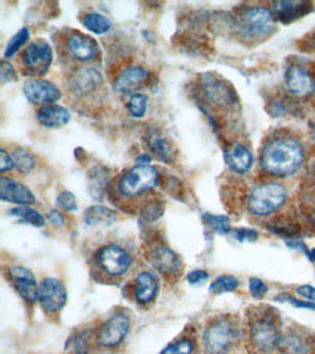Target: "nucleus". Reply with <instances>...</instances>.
<instances>
[{
  "mask_svg": "<svg viewBox=\"0 0 315 354\" xmlns=\"http://www.w3.org/2000/svg\"><path fill=\"white\" fill-rule=\"evenodd\" d=\"M305 153L292 137H276L266 142L260 154V167L272 176L287 177L303 167Z\"/></svg>",
  "mask_w": 315,
  "mask_h": 354,
  "instance_id": "nucleus-1",
  "label": "nucleus"
},
{
  "mask_svg": "<svg viewBox=\"0 0 315 354\" xmlns=\"http://www.w3.org/2000/svg\"><path fill=\"white\" fill-rule=\"evenodd\" d=\"M247 333L251 351L256 354H272L282 340L280 319L270 306H253L249 313Z\"/></svg>",
  "mask_w": 315,
  "mask_h": 354,
  "instance_id": "nucleus-2",
  "label": "nucleus"
},
{
  "mask_svg": "<svg viewBox=\"0 0 315 354\" xmlns=\"http://www.w3.org/2000/svg\"><path fill=\"white\" fill-rule=\"evenodd\" d=\"M132 256L128 250L116 243L98 248L90 260V272L100 283H116L131 269Z\"/></svg>",
  "mask_w": 315,
  "mask_h": 354,
  "instance_id": "nucleus-3",
  "label": "nucleus"
},
{
  "mask_svg": "<svg viewBox=\"0 0 315 354\" xmlns=\"http://www.w3.org/2000/svg\"><path fill=\"white\" fill-rule=\"evenodd\" d=\"M240 340V327L235 319L221 315L208 322L202 344L209 354H228Z\"/></svg>",
  "mask_w": 315,
  "mask_h": 354,
  "instance_id": "nucleus-4",
  "label": "nucleus"
},
{
  "mask_svg": "<svg viewBox=\"0 0 315 354\" xmlns=\"http://www.w3.org/2000/svg\"><path fill=\"white\" fill-rule=\"evenodd\" d=\"M159 183V171L152 165H140L125 170L116 179L118 194L125 199H135L153 190Z\"/></svg>",
  "mask_w": 315,
  "mask_h": 354,
  "instance_id": "nucleus-5",
  "label": "nucleus"
},
{
  "mask_svg": "<svg viewBox=\"0 0 315 354\" xmlns=\"http://www.w3.org/2000/svg\"><path fill=\"white\" fill-rule=\"evenodd\" d=\"M276 29V18L272 10L263 6L246 9L238 18V31L246 41L260 42L269 38Z\"/></svg>",
  "mask_w": 315,
  "mask_h": 354,
  "instance_id": "nucleus-6",
  "label": "nucleus"
},
{
  "mask_svg": "<svg viewBox=\"0 0 315 354\" xmlns=\"http://www.w3.org/2000/svg\"><path fill=\"white\" fill-rule=\"evenodd\" d=\"M287 187L278 182L262 183L253 187L247 198V208L256 216H269L278 212L287 202Z\"/></svg>",
  "mask_w": 315,
  "mask_h": 354,
  "instance_id": "nucleus-7",
  "label": "nucleus"
},
{
  "mask_svg": "<svg viewBox=\"0 0 315 354\" xmlns=\"http://www.w3.org/2000/svg\"><path fill=\"white\" fill-rule=\"evenodd\" d=\"M53 63V48L45 39H35L21 54V73L38 77L48 71Z\"/></svg>",
  "mask_w": 315,
  "mask_h": 354,
  "instance_id": "nucleus-8",
  "label": "nucleus"
},
{
  "mask_svg": "<svg viewBox=\"0 0 315 354\" xmlns=\"http://www.w3.org/2000/svg\"><path fill=\"white\" fill-rule=\"evenodd\" d=\"M147 259L153 268L169 282H176L183 270V264L180 257L173 250L163 241H153L148 244Z\"/></svg>",
  "mask_w": 315,
  "mask_h": 354,
  "instance_id": "nucleus-9",
  "label": "nucleus"
},
{
  "mask_svg": "<svg viewBox=\"0 0 315 354\" xmlns=\"http://www.w3.org/2000/svg\"><path fill=\"white\" fill-rule=\"evenodd\" d=\"M103 88V77L100 71L93 66H82L69 80V92L71 96L80 100L87 102L89 99L96 97Z\"/></svg>",
  "mask_w": 315,
  "mask_h": 354,
  "instance_id": "nucleus-10",
  "label": "nucleus"
},
{
  "mask_svg": "<svg viewBox=\"0 0 315 354\" xmlns=\"http://www.w3.org/2000/svg\"><path fill=\"white\" fill-rule=\"evenodd\" d=\"M64 53L74 63H95L100 57V48L96 39L79 31H69L64 38Z\"/></svg>",
  "mask_w": 315,
  "mask_h": 354,
  "instance_id": "nucleus-11",
  "label": "nucleus"
},
{
  "mask_svg": "<svg viewBox=\"0 0 315 354\" xmlns=\"http://www.w3.org/2000/svg\"><path fill=\"white\" fill-rule=\"evenodd\" d=\"M129 331V317L125 313H116L105 321L96 331V343L105 348H114L121 344Z\"/></svg>",
  "mask_w": 315,
  "mask_h": 354,
  "instance_id": "nucleus-12",
  "label": "nucleus"
},
{
  "mask_svg": "<svg viewBox=\"0 0 315 354\" xmlns=\"http://www.w3.org/2000/svg\"><path fill=\"white\" fill-rule=\"evenodd\" d=\"M199 86L202 88V93L206 102L211 103L214 106H231L235 102V95L231 86L224 79H221L218 75H213V73L201 75Z\"/></svg>",
  "mask_w": 315,
  "mask_h": 354,
  "instance_id": "nucleus-13",
  "label": "nucleus"
},
{
  "mask_svg": "<svg viewBox=\"0 0 315 354\" xmlns=\"http://www.w3.org/2000/svg\"><path fill=\"white\" fill-rule=\"evenodd\" d=\"M39 302L44 313L57 317L67 304V289L58 279L47 277L39 285Z\"/></svg>",
  "mask_w": 315,
  "mask_h": 354,
  "instance_id": "nucleus-14",
  "label": "nucleus"
},
{
  "mask_svg": "<svg viewBox=\"0 0 315 354\" xmlns=\"http://www.w3.org/2000/svg\"><path fill=\"white\" fill-rule=\"evenodd\" d=\"M150 79V71L143 66H128L114 80V91L118 95H135Z\"/></svg>",
  "mask_w": 315,
  "mask_h": 354,
  "instance_id": "nucleus-15",
  "label": "nucleus"
},
{
  "mask_svg": "<svg viewBox=\"0 0 315 354\" xmlns=\"http://www.w3.org/2000/svg\"><path fill=\"white\" fill-rule=\"evenodd\" d=\"M24 93L26 99L34 103V105H54L57 100L62 97L60 88L44 79H29L24 84Z\"/></svg>",
  "mask_w": 315,
  "mask_h": 354,
  "instance_id": "nucleus-16",
  "label": "nucleus"
},
{
  "mask_svg": "<svg viewBox=\"0 0 315 354\" xmlns=\"http://www.w3.org/2000/svg\"><path fill=\"white\" fill-rule=\"evenodd\" d=\"M9 280L28 305H34L37 301H39V286L37 283V279L28 269L18 268V266L10 268Z\"/></svg>",
  "mask_w": 315,
  "mask_h": 354,
  "instance_id": "nucleus-17",
  "label": "nucleus"
},
{
  "mask_svg": "<svg viewBox=\"0 0 315 354\" xmlns=\"http://www.w3.org/2000/svg\"><path fill=\"white\" fill-rule=\"evenodd\" d=\"M160 290L159 277L153 272H141L138 276L134 279L132 285V297L134 302L140 306H150L152 305Z\"/></svg>",
  "mask_w": 315,
  "mask_h": 354,
  "instance_id": "nucleus-18",
  "label": "nucleus"
},
{
  "mask_svg": "<svg viewBox=\"0 0 315 354\" xmlns=\"http://www.w3.org/2000/svg\"><path fill=\"white\" fill-rule=\"evenodd\" d=\"M285 84L291 95L304 99L314 93L315 82L309 73L301 66H291L285 75Z\"/></svg>",
  "mask_w": 315,
  "mask_h": 354,
  "instance_id": "nucleus-19",
  "label": "nucleus"
},
{
  "mask_svg": "<svg viewBox=\"0 0 315 354\" xmlns=\"http://www.w3.org/2000/svg\"><path fill=\"white\" fill-rule=\"evenodd\" d=\"M278 350L280 354H315V342L311 334L292 330L282 335Z\"/></svg>",
  "mask_w": 315,
  "mask_h": 354,
  "instance_id": "nucleus-20",
  "label": "nucleus"
},
{
  "mask_svg": "<svg viewBox=\"0 0 315 354\" xmlns=\"http://www.w3.org/2000/svg\"><path fill=\"white\" fill-rule=\"evenodd\" d=\"M0 196H2L3 202L17 203L22 206L33 205L37 202L31 189L5 176L0 179Z\"/></svg>",
  "mask_w": 315,
  "mask_h": 354,
  "instance_id": "nucleus-21",
  "label": "nucleus"
},
{
  "mask_svg": "<svg viewBox=\"0 0 315 354\" xmlns=\"http://www.w3.org/2000/svg\"><path fill=\"white\" fill-rule=\"evenodd\" d=\"M225 161L233 171L244 174L253 166V154L246 145L233 144L225 150Z\"/></svg>",
  "mask_w": 315,
  "mask_h": 354,
  "instance_id": "nucleus-22",
  "label": "nucleus"
},
{
  "mask_svg": "<svg viewBox=\"0 0 315 354\" xmlns=\"http://www.w3.org/2000/svg\"><path fill=\"white\" fill-rule=\"evenodd\" d=\"M312 9L309 2H292V0H279L273 3V15L279 21L288 24L304 17Z\"/></svg>",
  "mask_w": 315,
  "mask_h": 354,
  "instance_id": "nucleus-23",
  "label": "nucleus"
},
{
  "mask_svg": "<svg viewBox=\"0 0 315 354\" xmlns=\"http://www.w3.org/2000/svg\"><path fill=\"white\" fill-rule=\"evenodd\" d=\"M37 120L42 127L58 128L70 121V113L60 105H45L37 111Z\"/></svg>",
  "mask_w": 315,
  "mask_h": 354,
  "instance_id": "nucleus-24",
  "label": "nucleus"
},
{
  "mask_svg": "<svg viewBox=\"0 0 315 354\" xmlns=\"http://www.w3.org/2000/svg\"><path fill=\"white\" fill-rule=\"evenodd\" d=\"M147 144H148V149L152 150L154 156H157V158H160L163 163H168V165L173 163L176 158L174 147L168 138H164L160 132L154 131L152 134H148Z\"/></svg>",
  "mask_w": 315,
  "mask_h": 354,
  "instance_id": "nucleus-25",
  "label": "nucleus"
},
{
  "mask_svg": "<svg viewBox=\"0 0 315 354\" xmlns=\"http://www.w3.org/2000/svg\"><path fill=\"white\" fill-rule=\"evenodd\" d=\"M118 219V215L115 211L107 208V206L95 205L90 206L84 212V221L90 227L95 225H111Z\"/></svg>",
  "mask_w": 315,
  "mask_h": 354,
  "instance_id": "nucleus-26",
  "label": "nucleus"
},
{
  "mask_svg": "<svg viewBox=\"0 0 315 354\" xmlns=\"http://www.w3.org/2000/svg\"><path fill=\"white\" fill-rule=\"evenodd\" d=\"M109 171L103 167H98L95 170L90 171L89 176V189H90V194L95 199H100L102 195L105 194V190H107L108 185H109Z\"/></svg>",
  "mask_w": 315,
  "mask_h": 354,
  "instance_id": "nucleus-27",
  "label": "nucleus"
},
{
  "mask_svg": "<svg viewBox=\"0 0 315 354\" xmlns=\"http://www.w3.org/2000/svg\"><path fill=\"white\" fill-rule=\"evenodd\" d=\"M83 25L86 29H89L90 32L102 35V34H107L112 24L111 21L105 17L102 13H96V12H90L87 15H84V18L82 19Z\"/></svg>",
  "mask_w": 315,
  "mask_h": 354,
  "instance_id": "nucleus-28",
  "label": "nucleus"
},
{
  "mask_svg": "<svg viewBox=\"0 0 315 354\" xmlns=\"http://www.w3.org/2000/svg\"><path fill=\"white\" fill-rule=\"evenodd\" d=\"M9 214L15 218L21 219L25 224H31L37 228L44 227L45 224V218L35 209H33L31 206H18V208H13L9 211Z\"/></svg>",
  "mask_w": 315,
  "mask_h": 354,
  "instance_id": "nucleus-29",
  "label": "nucleus"
},
{
  "mask_svg": "<svg viewBox=\"0 0 315 354\" xmlns=\"http://www.w3.org/2000/svg\"><path fill=\"white\" fill-rule=\"evenodd\" d=\"M164 212V202L161 199L152 198L141 205V218L145 223H154Z\"/></svg>",
  "mask_w": 315,
  "mask_h": 354,
  "instance_id": "nucleus-30",
  "label": "nucleus"
},
{
  "mask_svg": "<svg viewBox=\"0 0 315 354\" xmlns=\"http://www.w3.org/2000/svg\"><path fill=\"white\" fill-rule=\"evenodd\" d=\"M238 288V280L237 277L231 276V274H222L219 277H217L213 285L209 286V292L213 295H221V293H228V292H234Z\"/></svg>",
  "mask_w": 315,
  "mask_h": 354,
  "instance_id": "nucleus-31",
  "label": "nucleus"
},
{
  "mask_svg": "<svg viewBox=\"0 0 315 354\" xmlns=\"http://www.w3.org/2000/svg\"><path fill=\"white\" fill-rule=\"evenodd\" d=\"M148 99L143 93H135L129 96L127 102V109L132 118H143L147 112Z\"/></svg>",
  "mask_w": 315,
  "mask_h": 354,
  "instance_id": "nucleus-32",
  "label": "nucleus"
},
{
  "mask_svg": "<svg viewBox=\"0 0 315 354\" xmlns=\"http://www.w3.org/2000/svg\"><path fill=\"white\" fill-rule=\"evenodd\" d=\"M269 228L279 235H283V237H295V235H298L299 232L298 225L292 219H288V218L276 219L273 224H270Z\"/></svg>",
  "mask_w": 315,
  "mask_h": 354,
  "instance_id": "nucleus-33",
  "label": "nucleus"
},
{
  "mask_svg": "<svg viewBox=\"0 0 315 354\" xmlns=\"http://www.w3.org/2000/svg\"><path fill=\"white\" fill-rule=\"evenodd\" d=\"M29 39V31L26 28H22L19 29V32L15 34L10 41L8 42L6 46V50H5V57L6 58H10L13 57L17 53H19V50L25 46L26 41Z\"/></svg>",
  "mask_w": 315,
  "mask_h": 354,
  "instance_id": "nucleus-34",
  "label": "nucleus"
},
{
  "mask_svg": "<svg viewBox=\"0 0 315 354\" xmlns=\"http://www.w3.org/2000/svg\"><path fill=\"white\" fill-rule=\"evenodd\" d=\"M204 221L218 234H228L231 231V221H230L228 216L205 214Z\"/></svg>",
  "mask_w": 315,
  "mask_h": 354,
  "instance_id": "nucleus-35",
  "label": "nucleus"
},
{
  "mask_svg": "<svg viewBox=\"0 0 315 354\" xmlns=\"http://www.w3.org/2000/svg\"><path fill=\"white\" fill-rule=\"evenodd\" d=\"M12 157H13V161H15V166H17L18 170L22 171V173L31 171L35 166V161H34V157L31 156V153H28L24 149L15 150Z\"/></svg>",
  "mask_w": 315,
  "mask_h": 354,
  "instance_id": "nucleus-36",
  "label": "nucleus"
},
{
  "mask_svg": "<svg viewBox=\"0 0 315 354\" xmlns=\"http://www.w3.org/2000/svg\"><path fill=\"white\" fill-rule=\"evenodd\" d=\"M193 350L195 343L192 342V338L183 337L180 338V340H176L172 344H169L160 354H192Z\"/></svg>",
  "mask_w": 315,
  "mask_h": 354,
  "instance_id": "nucleus-37",
  "label": "nucleus"
},
{
  "mask_svg": "<svg viewBox=\"0 0 315 354\" xmlns=\"http://www.w3.org/2000/svg\"><path fill=\"white\" fill-rule=\"evenodd\" d=\"M57 205L60 206V208L67 211V212H73V211L78 209V199H76V196L71 194V192L64 190L58 195Z\"/></svg>",
  "mask_w": 315,
  "mask_h": 354,
  "instance_id": "nucleus-38",
  "label": "nucleus"
},
{
  "mask_svg": "<svg viewBox=\"0 0 315 354\" xmlns=\"http://www.w3.org/2000/svg\"><path fill=\"white\" fill-rule=\"evenodd\" d=\"M249 288H250L251 295H253V297L256 298V299L263 298L264 295L267 293V286H266V283L263 282V280H260V279H258V277H251V279H250Z\"/></svg>",
  "mask_w": 315,
  "mask_h": 354,
  "instance_id": "nucleus-39",
  "label": "nucleus"
},
{
  "mask_svg": "<svg viewBox=\"0 0 315 354\" xmlns=\"http://www.w3.org/2000/svg\"><path fill=\"white\" fill-rule=\"evenodd\" d=\"M276 301H280V302H289V304H292V305H294V306H296V308L315 309V304H314V302L299 301V299H295V298H292L291 295H279V297L276 298Z\"/></svg>",
  "mask_w": 315,
  "mask_h": 354,
  "instance_id": "nucleus-40",
  "label": "nucleus"
},
{
  "mask_svg": "<svg viewBox=\"0 0 315 354\" xmlns=\"http://www.w3.org/2000/svg\"><path fill=\"white\" fill-rule=\"evenodd\" d=\"M234 237L238 241H256L258 232L250 228H238V230H234Z\"/></svg>",
  "mask_w": 315,
  "mask_h": 354,
  "instance_id": "nucleus-41",
  "label": "nucleus"
},
{
  "mask_svg": "<svg viewBox=\"0 0 315 354\" xmlns=\"http://www.w3.org/2000/svg\"><path fill=\"white\" fill-rule=\"evenodd\" d=\"M0 73H2V83L3 84L17 80V73H15L13 66L6 62H2V66H0Z\"/></svg>",
  "mask_w": 315,
  "mask_h": 354,
  "instance_id": "nucleus-42",
  "label": "nucleus"
},
{
  "mask_svg": "<svg viewBox=\"0 0 315 354\" xmlns=\"http://www.w3.org/2000/svg\"><path fill=\"white\" fill-rule=\"evenodd\" d=\"M15 167V161L13 157L6 151V150H0V171L6 173L10 171Z\"/></svg>",
  "mask_w": 315,
  "mask_h": 354,
  "instance_id": "nucleus-43",
  "label": "nucleus"
},
{
  "mask_svg": "<svg viewBox=\"0 0 315 354\" xmlns=\"http://www.w3.org/2000/svg\"><path fill=\"white\" fill-rule=\"evenodd\" d=\"M208 277H209V274L204 270H193L188 274V282L190 285H201V283L206 282Z\"/></svg>",
  "mask_w": 315,
  "mask_h": 354,
  "instance_id": "nucleus-44",
  "label": "nucleus"
},
{
  "mask_svg": "<svg viewBox=\"0 0 315 354\" xmlns=\"http://www.w3.org/2000/svg\"><path fill=\"white\" fill-rule=\"evenodd\" d=\"M296 292L301 295L303 298H305V299H308L311 302H315V288H312L309 285H304L301 288H298Z\"/></svg>",
  "mask_w": 315,
  "mask_h": 354,
  "instance_id": "nucleus-45",
  "label": "nucleus"
},
{
  "mask_svg": "<svg viewBox=\"0 0 315 354\" xmlns=\"http://www.w3.org/2000/svg\"><path fill=\"white\" fill-rule=\"evenodd\" d=\"M48 219H50V223H51L54 227H57V228L64 225V215H62L58 211L51 209V211L48 212Z\"/></svg>",
  "mask_w": 315,
  "mask_h": 354,
  "instance_id": "nucleus-46",
  "label": "nucleus"
},
{
  "mask_svg": "<svg viewBox=\"0 0 315 354\" xmlns=\"http://www.w3.org/2000/svg\"><path fill=\"white\" fill-rule=\"evenodd\" d=\"M307 257H308L312 263H315V248L308 250V252H307Z\"/></svg>",
  "mask_w": 315,
  "mask_h": 354,
  "instance_id": "nucleus-47",
  "label": "nucleus"
}]
</instances>
